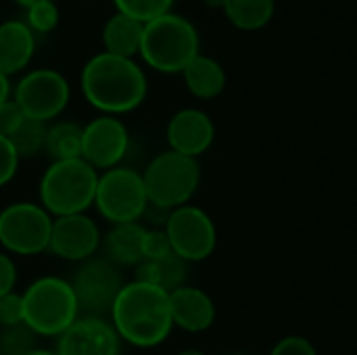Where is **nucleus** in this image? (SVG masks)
Returning <instances> with one entry per match:
<instances>
[{"mask_svg": "<svg viewBox=\"0 0 357 355\" xmlns=\"http://www.w3.org/2000/svg\"><path fill=\"white\" fill-rule=\"evenodd\" d=\"M109 322L123 343L153 349L174 331L169 293L140 280L126 282L109 312Z\"/></svg>", "mask_w": 357, "mask_h": 355, "instance_id": "1", "label": "nucleus"}, {"mask_svg": "<svg viewBox=\"0 0 357 355\" xmlns=\"http://www.w3.org/2000/svg\"><path fill=\"white\" fill-rule=\"evenodd\" d=\"M84 98L100 115H123L138 109L149 92L146 75L134 59L109 52L94 54L82 69Z\"/></svg>", "mask_w": 357, "mask_h": 355, "instance_id": "2", "label": "nucleus"}, {"mask_svg": "<svg viewBox=\"0 0 357 355\" xmlns=\"http://www.w3.org/2000/svg\"><path fill=\"white\" fill-rule=\"evenodd\" d=\"M197 27L182 15L165 13L144 23L140 56L159 73H182L201 54Z\"/></svg>", "mask_w": 357, "mask_h": 355, "instance_id": "3", "label": "nucleus"}, {"mask_svg": "<svg viewBox=\"0 0 357 355\" xmlns=\"http://www.w3.org/2000/svg\"><path fill=\"white\" fill-rule=\"evenodd\" d=\"M96 184L98 172L82 157L52 161L40 178L38 203L52 218L86 213L90 207H94Z\"/></svg>", "mask_w": 357, "mask_h": 355, "instance_id": "4", "label": "nucleus"}, {"mask_svg": "<svg viewBox=\"0 0 357 355\" xmlns=\"http://www.w3.org/2000/svg\"><path fill=\"white\" fill-rule=\"evenodd\" d=\"M21 295L25 326L36 337L59 339L82 316L71 282L61 276H40Z\"/></svg>", "mask_w": 357, "mask_h": 355, "instance_id": "5", "label": "nucleus"}, {"mask_svg": "<svg viewBox=\"0 0 357 355\" xmlns=\"http://www.w3.org/2000/svg\"><path fill=\"white\" fill-rule=\"evenodd\" d=\"M149 207L159 211H174L188 205L201 186V165L199 159L163 151L155 155L142 172Z\"/></svg>", "mask_w": 357, "mask_h": 355, "instance_id": "6", "label": "nucleus"}, {"mask_svg": "<svg viewBox=\"0 0 357 355\" xmlns=\"http://www.w3.org/2000/svg\"><path fill=\"white\" fill-rule=\"evenodd\" d=\"M94 207L98 216L111 226L140 222L149 211V197L142 180V172L128 165L98 174Z\"/></svg>", "mask_w": 357, "mask_h": 355, "instance_id": "7", "label": "nucleus"}, {"mask_svg": "<svg viewBox=\"0 0 357 355\" xmlns=\"http://www.w3.org/2000/svg\"><path fill=\"white\" fill-rule=\"evenodd\" d=\"M52 216L33 201H15L0 209V247L8 255L33 257L48 251Z\"/></svg>", "mask_w": 357, "mask_h": 355, "instance_id": "8", "label": "nucleus"}, {"mask_svg": "<svg viewBox=\"0 0 357 355\" xmlns=\"http://www.w3.org/2000/svg\"><path fill=\"white\" fill-rule=\"evenodd\" d=\"M172 251L186 264H199L213 255L218 247V228L211 216L188 203L167 213L163 226Z\"/></svg>", "mask_w": 357, "mask_h": 355, "instance_id": "9", "label": "nucleus"}, {"mask_svg": "<svg viewBox=\"0 0 357 355\" xmlns=\"http://www.w3.org/2000/svg\"><path fill=\"white\" fill-rule=\"evenodd\" d=\"M69 98V82L56 69H33L25 73L13 92V100L21 107L23 115L44 123L56 119L67 109Z\"/></svg>", "mask_w": 357, "mask_h": 355, "instance_id": "10", "label": "nucleus"}, {"mask_svg": "<svg viewBox=\"0 0 357 355\" xmlns=\"http://www.w3.org/2000/svg\"><path fill=\"white\" fill-rule=\"evenodd\" d=\"M79 305V312L86 316H109L119 291L126 280L117 266H113L107 257H92L75 270L69 280Z\"/></svg>", "mask_w": 357, "mask_h": 355, "instance_id": "11", "label": "nucleus"}, {"mask_svg": "<svg viewBox=\"0 0 357 355\" xmlns=\"http://www.w3.org/2000/svg\"><path fill=\"white\" fill-rule=\"evenodd\" d=\"M130 151V132L115 115H98L84 126L82 159L98 174L121 165Z\"/></svg>", "mask_w": 357, "mask_h": 355, "instance_id": "12", "label": "nucleus"}, {"mask_svg": "<svg viewBox=\"0 0 357 355\" xmlns=\"http://www.w3.org/2000/svg\"><path fill=\"white\" fill-rule=\"evenodd\" d=\"M102 247V234L88 213L63 216L52 220L48 253L63 262L84 264L92 259Z\"/></svg>", "mask_w": 357, "mask_h": 355, "instance_id": "13", "label": "nucleus"}, {"mask_svg": "<svg viewBox=\"0 0 357 355\" xmlns=\"http://www.w3.org/2000/svg\"><path fill=\"white\" fill-rule=\"evenodd\" d=\"M123 341L113 324L100 316H79L59 339V355H121Z\"/></svg>", "mask_w": 357, "mask_h": 355, "instance_id": "14", "label": "nucleus"}, {"mask_svg": "<svg viewBox=\"0 0 357 355\" xmlns=\"http://www.w3.org/2000/svg\"><path fill=\"white\" fill-rule=\"evenodd\" d=\"M165 136L169 151L199 159L211 149L215 140V126L213 119L201 109H180L167 121Z\"/></svg>", "mask_w": 357, "mask_h": 355, "instance_id": "15", "label": "nucleus"}, {"mask_svg": "<svg viewBox=\"0 0 357 355\" xmlns=\"http://www.w3.org/2000/svg\"><path fill=\"white\" fill-rule=\"evenodd\" d=\"M174 328L186 333H205L215 322V303L209 293L199 287L184 285L169 293Z\"/></svg>", "mask_w": 357, "mask_h": 355, "instance_id": "16", "label": "nucleus"}, {"mask_svg": "<svg viewBox=\"0 0 357 355\" xmlns=\"http://www.w3.org/2000/svg\"><path fill=\"white\" fill-rule=\"evenodd\" d=\"M36 50L33 31L23 21L0 23V73L6 77L21 73Z\"/></svg>", "mask_w": 357, "mask_h": 355, "instance_id": "17", "label": "nucleus"}, {"mask_svg": "<svg viewBox=\"0 0 357 355\" xmlns=\"http://www.w3.org/2000/svg\"><path fill=\"white\" fill-rule=\"evenodd\" d=\"M144 234L146 228L140 222L111 226L107 236H102L105 257L117 268H136L140 262H144Z\"/></svg>", "mask_w": 357, "mask_h": 355, "instance_id": "18", "label": "nucleus"}, {"mask_svg": "<svg viewBox=\"0 0 357 355\" xmlns=\"http://www.w3.org/2000/svg\"><path fill=\"white\" fill-rule=\"evenodd\" d=\"M142 33H144V23L117 10L105 23V29H102L105 52L123 56V59H134L136 54H140Z\"/></svg>", "mask_w": 357, "mask_h": 355, "instance_id": "19", "label": "nucleus"}, {"mask_svg": "<svg viewBox=\"0 0 357 355\" xmlns=\"http://www.w3.org/2000/svg\"><path fill=\"white\" fill-rule=\"evenodd\" d=\"M182 75H184V84L188 92L201 100H211L220 96L226 88L224 67L215 59L205 56V54H199L197 59H192L188 67L182 71Z\"/></svg>", "mask_w": 357, "mask_h": 355, "instance_id": "20", "label": "nucleus"}, {"mask_svg": "<svg viewBox=\"0 0 357 355\" xmlns=\"http://www.w3.org/2000/svg\"><path fill=\"white\" fill-rule=\"evenodd\" d=\"M188 278V264L178 257L174 251L161 259H144L136 266V276L134 280L155 285L167 293L180 289L186 285Z\"/></svg>", "mask_w": 357, "mask_h": 355, "instance_id": "21", "label": "nucleus"}, {"mask_svg": "<svg viewBox=\"0 0 357 355\" xmlns=\"http://www.w3.org/2000/svg\"><path fill=\"white\" fill-rule=\"evenodd\" d=\"M222 10L236 29L257 31L272 21L276 0H224Z\"/></svg>", "mask_w": 357, "mask_h": 355, "instance_id": "22", "label": "nucleus"}, {"mask_svg": "<svg viewBox=\"0 0 357 355\" xmlns=\"http://www.w3.org/2000/svg\"><path fill=\"white\" fill-rule=\"evenodd\" d=\"M82 132L84 126L75 121H54L46 132V149L44 153L52 161L79 159L82 157Z\"/></svg>", "mask_w": 357, "mask_h": 355, "instance_id": "23", "label": "nucleus"}, {"mask_svg": "<svg viewBox=\"0 0 357 355\" xmlns=\"http://www.w3.org/2000/svg\"><path fill=\"white\" fill-rule=\"evenodd\" d=\"M46 132H48V123L25 117L23 123L17 128V132L8 140L13 142L19 159H29V157H36V155L44 153V149H46Z\"/></svg>", "mask_w": 357, "mask_h": 355, "instance_id": "24", "label": "nucleus"}, {"mask_svg": "<svg viewBox=\"0 0 357 355\" xmlns=\"http://www.w3.org/2000/svg\"><path fill=\"white\" fill-rule=\"evenodd\" d=\"M117 10L134 17L140 23H149L165 13H172L174 0H113Z\"/></svg>", "mask_w": 357, "mask_h": 355, "instance_id": "25", "label": "nucleus"}, {"mask_svg": "<svg viewBox=\"0 0 357 355\" xmlns=\"http://www.w3.org/2000/svg\"><path fill=\"white\" fill-rule=\"evenodd\" d=\"M36 347V335L25 324L0 331V355H27Z\"/></svg>", "mask_w": 357, "mask_h": 355, "instance_id": "26", "label": "nucleus"}, {"mask_svg": "<svg viewBox=\"0 0 357 355\" xmlns=\"http://www.w3.org/2000/svg\"><path fill=\"white\" fill-rule=\"evenodd\" d=\"M27 10V27L33 33H48L59 25V8L52 0L38 2Z\"/></svg>", "mask_w": 357, "mask_h": 355, "instance_id": "27", "label": "nucleus"}, {"mask_svg": "<svg viewBox=\"0 0 357 355\" xmlns=\"http://www.w3.org/2000/svg\"><path fill=\"white\" fill-rule=\"evenodd\" d=\"M25 324V305L23 295L13 291L0 297V328H13Z\"/></svg>", "mask_w": 357, "mask_h": 355, "instance_id": "28", "label": "nucleus"}, {"mask_svg": "<svg viewBox=\"0 0 357 355\" xmlns=\"http://www.w3.org/2000/svg\"><path fill=\"white\" fill-rule=\"evenodd\" d=\"M19 155L13 146V142L6 136H0V188L10 184L19 172Z\"/></svg>", "mask_w": 357, "mask_h": 355, "instance_id": "29", "label": "nucleus"}, {"mask_svg": "<svg viewBox=\"0 0 357 355\" xmlns=\"http://www.w3.org/2000/svg\"><path fill=\"white\" fill-rule=\"evenodd\" d=\"M142 253H144V259H161L172 253V245L163 228H151V230L146 228Z\"/></svg>", "mask_w": 357, "mask_h": 355, "instance_id": "30", "label": "nucleus"}, {"mask_svg": "<svg viewBox=\"0 0 357 355\" xmlns=\"http://www.w3.org/2000/svg\"><path fill=\"white\" fill-rule=\"evenodd\" d=\"M270 355H318V352L310 339L299 335H289L272 347Z\"/></svg>", "mask_w": 357, "mask_h": 355, "instance_id": "31", "label": "nucleus"}, {"mask_svg": "<svg viewBox=\"0 0 357 355\" xmlns=\"http://www.w3.org/2000/svg\"><path fill=\"white\" fill-rule=\"evenodd\" d=\"M23 119H25V115H23L21 107L10 96L6 103L0 105V136L10 138L17 132V128L23 123Z\"/></svg>", "mask_w": 357, "mask_h": 355, "instance_id": "32", "label": "nucleus"}, {"mask_svg": "<svg viewBox=\"0 0 357 355\" xmlns=\"http://www.w3.org/2000/svg\"><path fill=\"white\" fill-rule=\"evenodd\" d=\"M17 278H19V274H17V266H15L13 255L0 251V297L15 291Z\"/></svg>", "mask_w": 357, "mask_h": 355, "instance_id": "33", "label": "nucleus"}, {"mask_svg": "<svg viewBox=\"0 0 357 355\" xmlns=\"http://www.w3.org/2000/svg\"><path fill=\"white\" fill-rule=\"evenodd\" d=\"M10 98V82L4 73H0V105Z\"/></svg>", "mask_w": 357, "mask_h": 355, "instance_id": "34", "label": "nucleus"}, {"mask_svg": "<svg viewBox=\"0 0 357 355\" xmlns=\"http://www.w3.org/2000/svg\"><path fill=\"white\" fill-rule=\"evenodd\" d=\"M27 355H59L54 349H44V347H36V349H31Z\"/></svg>", "mask_w": 357, "mask_h": 355, "instance_id": "35", "label": "nucleus"}, {"mask_svg": "<svg viewBox=\"0 0 357 355\" xmlns=\"http://www.w3.org/2000/svg\"><path fill=\"white\" fill-rule=\"evenodd\" d=\"M19 6H23V8H29V6H33V4H38V2H46V0H15Z\"/></svg>", "mask_w": 357, "mask_h": 355, "instance_id": "36", "label": "nucleus"}, {"mask_svg": "<svg viewBox=\"0 0 357 355\" xmlns=\"http://www.w3.org/2000/svg\"><path fill=\"white\" fill-rule=\"evenodd\" d=\"M207 6H211V8H222L224 6V0H203Z\"/></svg>", "mask_w": 357, "mask_h": 355, "instance_id": "37", "label": "nucleus"}, {"mask_svg": "<svg viewBox=\"0 0 357 355\" xmlns=\"http://www.w3.org/2000/svg\"><path fill=\"white\" fill-rule=\"evenodd\" d=\"M176 355H207L205 352H201V349H184V352H180V354Z\"/></svg>", "mask_w": 357, "mask_h": 355, "instance_id": "38", "label": "nucleus"}, {"mask_svg": "<svg viewBox=\"0 0 357 355\" xmlns=\"http://www.w3.org/2000/svg\"><path fill=\"white\" fill-rule=\"evenodd\" d=\"M236 355H245V354H236Z\"/></svg>", "mask_w": 357, "mask_h": 355, "instance_id": "39", "label": "nucleus"}]
</instances>
